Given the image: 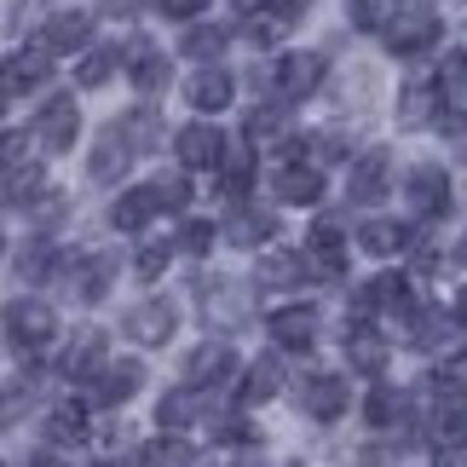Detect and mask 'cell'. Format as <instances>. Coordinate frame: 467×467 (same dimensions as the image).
<instances>
[{"instance_id":"cell-18","label":"cell","mask_w":467,"mask_h":467,"mask_svg":"<svg viewBox=\"0 0 467 467\" xmlns=\"http://www.w3.org/2000/svg\"><path fill=\"white\" fill-rule=\"evenodd\" d=\"M323 196H329V173H323V161H277L272 168V202L283 208H323Z\"/></svg>"},{"instance_id":"cell-48","label":"cell","mask_w":467,"mask_h":467,"mask_svg":"<svg viewBox=\"0 0 467 467\" xmlns=\"http://www.w3.org/2000/svg\"><path fill=\"white\" fill-rule=\"evenodd\" d=\"M427 467H467V433L439 439V444H433V462H427Z\"/></svg>"},{"instance_id":"cell-29","label":"cell","mask_w":467,"mask_h":467,"mask_svg":"<svg viewBox=\"0 0 467 467\" xmlns=\"http://www.w3.org/2000/svg\"><path fill=\"white\" fill-rule=\"evenodd\" d=\"M12 277L29 283V289L58 283V277H64V254H58L47 237H29V243H17V254H12Z\"/></svg>"},{"instance_id":"cell-2","label":"cell","mask_w":467,"mask_h":467,"mask_svg":"<svg viewBox=\"0 0 467 467\" xmlns=\"http://www.w3.org/2000/svg\"><path fill=\"white\" fill-rule=\"evenodd\" d=\"M439 41H444V17H439L433 0H404L399 17H392L387 35H381V47L392 58H427Z\"/></svg>"},{"instance_id":"cell-50","label":"cell","mask_w":467,"mask_h":467,"mask_svg":"<svg viewBox=\"0 0 467 467\" xmlns=\"http://www.w3.org/2000/svg\"><path fill=\"white\" fill-rule=\"evenodd\" d=\"M451 317H456V329H467V283L451 295Z\"/></svg>"},{"instance_id":"cell-35","label":"cell","mask_w":467,"mask_h":467,"mask_svg":"<svg viewBox=\"0 0 467 467\" xmlns=\"http://www.w3.org/2000/svg\"><path fill=\"white\" fill-rule=\"evenodd\" d=\"M399 128H433V121H444V110H439V81H404L399 87Z\"/></svg>"},{"instance_id":"cell-23","label":"cell","mask_w":467,"mask_h":467,"mask_svg":"<svg viewBox=\"0 0 467 467\" xmlns=\"http://www.w3.org/2000/svg\"><path fill=\"white\" fill-rule=\"evenodd\" d=\"M93 416H99V410L87 404V399H58L41 416V433H47L52 451H76V444L93 439Z\"/></svg>"},{"instance_id":"cell-51","label":"cell","mask_w":467,"mask_h":467,"mask_svg":"<svg viewBox=\"0 0 467 467\" xmlns=\"http://www.w3.org/2000/svg\"><path fill=\"white\" fill-rule=\"evenodd\" d=\"M231 6H237L243 17H260V12H272V6H277V0H231Z\"/></svg>"},{"instance_id":"cell-54","label":"cell","mask_w":467,"mask_h":467,"mask_svg":"<svg viewBox=\"0 0 467 467\" xmlns=\"http://www.w3.org/2000/svg\"><path fill=\"white\" fill-rule=\"evenodd\" d=\"M289 467H306V462H289Z\"/></svg>"},{"instance_id":"cell-37","label":"cell","mask_w":467,"mask_h":467,"mask_svg":"<svg viewBox=\"0 0 467 467\" xmlns=\"http://www.w3.org/2000/svg\"><path fill=\"white\" fill-rule=\"evenodd\" d=\"M150 191H156V202L168 220H191V202H196V179L185 168H168V173H156L150 179Z\"/></svg>"},{"instance_id":"cell-43","label":"cell","mask_w":467,"mask_h":467,"mask_svg":"<svg viewBox=\"0 0 467 467\" xmlns=\"http://www.w3.org/2000/svg\"><path fill=\"white\" fill-rule=\"evenodd\" d=\"M179 254H191V260H208L213 254V243H225V231L213 225V220H202V213H191V220H179Z\"/></svg>"},{"instance_id":"cell-21","label":"cell","mask_w":467,"mask_h":467,"mask_svg":"<svg viewBox=\"0 0 467 467\" xmlns=\"http://www.w3.org/2000/svg\"><path fill=\"white\" fill-rule=\"evenodd\" d=\"M358 416H364L369 433H399V427L416 421V399H410L404 387H392V381H375L364 392V404H358Z\"/></svg>"},{"instance_id":"cell-30","label":"cell","mask_w":467,"mask_h":467,"mask_svg":"<svg viewBox=\"0 0 467 467\" xmlns=\"http://www.w3.org/2000/svg\"><path fill=\"white\" fill-rule=\"evenodd\" d=\"M283 358H254V364H243V375H237V404L243 410H260V404H272V399H283Z\"/></svg>"},{"instance_id":"cell-9","label":"cell","mask_w":467,"mask_h":467,"mask_svg":"<svg viewBox=\"0 0 467 467\" xmlns=\"http://www.w3.org/2000/svg\"><path fill=\"white\" fill-rule=\"evenodd\" d=\"M416 220H399V213H364V220L352 225V248L364 260H410V248H416Z\"/></svg>"},{"instance_id":"cell-8","label":"cell","mask_w":467,"mask_h":467,"mask_svg":"<svg viewBox=\"0 0 467 467\" xmlns=\"http://www.w3.org/2000/svg\"><path fill=\"white\" fill-rule=\"evenodd\" d=\"M231 161V145H225V133H220V121L213 116H191L185 128L173 133V168H185V173H220Z\"/></svg>"},{"instance_id":"cell-28","label":"cell","mask_w":467,"mask_h":467,"mask_svg":"<svg viewBox=\"0 0 467 467\" xmlns=\"http://www.w3.org/2000/svg\"><path fill=\"white\" fill-rule=\"evenodd\" d=\"M116 76H128V47L93 41V47L76 58V93H104Z\"/></svg>"},{"instance_id":"cell-49","label":"cell","mask_w":467,"mask_h":467,"mask_svg":"<svg viewBox=\"0 0 467 467\" xmlns=\"http://www.w3.org/2000/svg\"><path fill=\"white\" fill-rule=\"evenodd\" d=\"M17 467H69V462H64V451H52V444H41V451H29V456L17 462Z\"/></svg>"},{"instance_id":"cell-19","label":"cell","mask_w":467,"mask_h":467,"mask_svg":"<svg viewBox=\"0 0 467 467\" xmlns=\"http://www.w3.org/2000/svg\"><path fill=\"white\" fill-rule=\"evenodd\" d=\"M220 231H225V248H243V254H265V248L277 243L283 220H277L272 208H260V202H243V208H225Z\"/></svg>"},{"instance_id":"cell-41","label":"cell","mask_w":467,"mask_h":467,"mask_svg":"<svg viewBox=\"0 0 467 467\" xmlns=\"http://www.w3.org/2000/svg\"><path fill=\"white\" fill-rule=\"evenodd\" d=\"M41 191H47V168H41V161H17V168H6V208L12 213H24Z\"/></svg>"},{"instance_id":"cell-20","label":"cell","mask_w":467,"mask_h":467,"mask_svg":"<svg viewBox=\"0 0 467 467\" xmlns=\"http://www.w3.org/2000/svg\"><path fill=\"white\" fill-rule=\"evenodd\" d=\"M104 364H110V335H104V329H76L58 347V375L76 381V387H87Z\"/></svg>"},{"instance_id":"cell-15","label":"cell","mask_w":467,"mask_h":467,"mask_svg":"<svg viewBox=\"0 0 467 467\" xmlns=\"http://www.w3.org/2000/svg\"><path fill=\"white\" fill-rule=\"evenodd\" d=\"M41 58H81L87 47H93V17H87L81 6H64V12H47L41 29H35L29 41Z\"/></svg>"},{"instance_id":"cell-39","label":"cell","mask_w":467,"mask_h":467,"mask_svg":"<svg viewBox=\"0 0 467 467\" xmlns=\"http://www.w3.org/2000/svg\"><path fill=\"white\" fill-rule=\"evenodd\" d=\"M173 260H179V243H161V237H139V248H133V277L145 283H161L173 272Z\"/></svg>"},{"instance_id":"cell-44","label":"cell","mask_w":467,"mask_h":467,"mask_svg":"<svg viewBox=\"0 0 467 467\" xmlns=\"http://www.w3.org/2000/svg\"><path fill=\"white\" fill-rule=\"evenodd\" d=\"M433 392H456L467 399V347H451L433 358Z\"/></svg>"},{"instance_id":"cell-27","label":"cell","mask_w":467,"mask_h":467,"mask_svg":"<svg viewBox=\"0 0 467 467\" xmlns=\"http://www.w3.org/2000/svg\"><path fill=\"white\" fill-rule=\"evenodd\" d=\"M133 161H139V150H133L116 128H104L99 145L87 150V179H93V185H121V179L133 173Z\"/></svg>"},{"instance_id":"cell-16","label":"cell","mask_w":467,"mask_h":467,"mask_svg":"<svg viewBox=\"0 0 467 467\" xmlns=\"http://www.w3.org/2000/svg\"><path fill=\"white\" fill-rule=\"evenodd\" d=\"M317 329H323V317H317L312 300H283V306L265 312V335H272V347L289 352V358H306L317 347Z\"/></svg>"},{"instance_id":"cell-53","label":"cell","mask_w":467,"mask_h":467,"mask_svg":"<svg viewBox=\"0 0 467 467\" xmlns=\"http://www.w3.org/2000/svg\"><path fill=\"white\" fill-rule=\"evenodd\" d=\"M93 467H121V462H116V456H99V462H93Z\"/></svg>"},{"instance_id":"cell-12","label":"cell","mask_w":467,"mask_h":467,"mask_svg":"<svg viewBox=\"0 0 467 467\" xmlns=\"http://www.w3.org/2000/svg\"><path fill=\"white\" fill-rule=\"evenodd\" d=\"M323 81H329V58L323 52H277L272 58V93L277 104H306L323 93Z\"/></svg>"},{"instance_id":"cell-3","label":"cell","mask_w":467,"mask_h":467,"mask_svg":"<svg viewBox=\"0 0 467 467\" xmlns=\"http://www.w3.org/2000/svg\"><path fill=\"white\" fill-rule=\"evenodd\" d=\"M116 277H121V260L110 248H81V254H64V289L76 306H104L116 295Z\"/></svg>"},{"instance_id":"cell-25","label":"cell","mask_w":467,"mask_h":467,"mask_svg":"<svg viewBox=\"0 0 467 467\" xmlns=\"http://www.w3.org/2000/svg\"><path fill=\"white\" fill-rule=\"evenodd\" d=\"M128 81H133V93H139V99L168 93V81H173L168 52H161L156 41H145V35H133V41H128Z\"/></svg>"},{"instance_id":"cell-1","label":"cell","mask_w":467,"mask_h":467,"mask_svg":"<svg viewBox=\"0 0 467 467\" xmlns=\"http://www.w3.org/2000/svg\"><path fill=\"white\" fill-rule=\"evenodd\" d=\"M399 191H404V208H410L416 225H439V220H451V208H456V179L433 156L410 161V168L399 173Z\"/></svg>"},{"instance_id":"cell-11","label":"cell","mask_w":467,"mask_h":467,"mask_svg":"<svg viewBox=\"0 0 467 467\" xmlns=\"http://www.w3.org/2000/svg\"><path fill=\"white\" fill-rule=\"evenodd\" d=\"M145 381H150V369H145V358H110V364H104L93 381L81 387V399L93 404V410H104V416H110V410H128L139 392H145Z\"/></svg>"},{"instance_id":"cell-24","label":"cell","mask_w":467,"mask_h":467,"mask_svg":"<svg viewBox=\"0 0 467 467\" xmlns=\"http://www.w3.org/2000/svg\"><path fill=\"white\" fill-rule=\"evenodd\" d=\"M306 277H312L306 248H283V243H272L260 254V265H254V283H260V289H272V295H295Z\"/></svg>"},{"instance_id":"cell-14","label":"cell","mask_w":467,"mask_h":467,"mask_svg":"<svg viewBox=\"0 0 467 467\" xmlns=\"http://www.w3.org/2000/svg\"><path fill=\"white\" fill-rule=\"evenodd\" d=\"M121 335L133 340L139 352H161L168 340L179 335V306L168 295H145V300H133L128 312H121Z\"/></svg>"},{"instance_id":"cell-45","label":"cell","mask_w":467,"mask_h":467,"mask_svg":"<svg viewBox=\"0 0 467 467\" xmlns=\"http://www.w3.org/2000/svg\"><path fill=\"white\" fill-rule=\"evenodd\" d=\"M404 0H347V12H352V29H364V35H387V24L399 17Z\"/></svg>"},{"instance_id":"cell-38","label":"cell","mask_w":467,"mask_h":467,"mask_svg":"<svg viewBox=\"0 0 467 467\" xmlns=\"http://www.w3.org/2000/svg\"><path fill=\"white\" fill-rule=\"evenodd\" d=\"M24 213H29V231H35V237H52V231H64V220L76 213V202H69V191L47 185V191L35 196V202H29Z\"/></svg>"},{"instance_id":"cell-32","label":"cell","mask_w":467,"mask_h":467,"mask_svg":"<svg viewBox=\"0 0 467 467\" xmlns=\"http://www.w3.org/2000/svg\"><path fill=\"white\" fill-rule=\"evenodd\" d=\"M433 81H439V110H444L439 128H467V52L444 58Z\"/></svg>"},{"instance_id":"cell-13","label":"cell","mask_w":467,"mask_h":467,"mask_svg":"<svg viewBox=\"0 0 467 467\" xmlns=\"http://www.w3.org/2000/svg\"><path fill=\"white\" fill-rule=\"evenodd\" d=\"M340 358H347V369H352V375L387 381L392 340L381 335V317H347V329H340Z\"/></svg>"},{"instance_id":"cell-33","label":"cell","mask_w":467,"mask_h":467,"mask_svg":"<svg viewBox=\"0 0 467 467\" xmlns=\"http://www.w3.org/2000/svg\"><path fill=\"white\" fill-rule=\"evenodd\" d=\"M196 421H202V392L196 387L179 381V387H168L156 399V433H191Z\"/></svg>"},{"instance_id":"cell-36","label":"cell","mask_w":467,"mask_h":467,"mask_svg":"<svg viewBox=\"0 0 467 467\" xmlns=\"http://www.w3.org/2000/svg\"><path fill=\"white\" fill-rule=\"evenodd\" d=\"M133 467H196V444L185 433H150L139 444Z\"/></svg>"},{"instance_id":"cell-6","label":"cell","mask_w":467,"mask_h":467,"mask_svg":"<svg viewBox=\"0 0 467 467\" xmlns=\"http://www.w3.org/2000/svg\"><path fill=\"white\" fill-rule=\"evenodd\" d=\"M29 139L41 156H69L81 139V110H76V87L69 93H47L35 104V121H29Z\"/></svg>"},{"instance_id":"cell-46","label":"cell","mask_w":467,"mask_h":467,"mask_svg":"<svg viewBox=\"0 0 467 467\" xmlns=\"http://www.w3.org/2000/svg\"><path fill=\"white\" fill-rule=\"evenodd\" d=\"M312 161H323V168H335V161H352V133H347V128H323V133H312Z\"/></svg>"},{"instance_id":"cell-40","label":"cell","mask_w":467,"mask_h":467,"mask_svg":"<svg viewBox=\"0 0 467 467\" xmlns=\"http://www.w3.org/2000/svg\"><path fill=\"white\" fill-rule=\"evenodd\" d=\"M47 58H41V52H12V58H6V104H17V99H24V93H35V87H41L47 81Z\"/></svg>"},{"instance_id":"cell-26","label":"cell","mask_w":467,"mask_h":467,"mask_svg":"<svg viewBox=\"0 0 467 467\" xmlns=\"http://www.w3.org/2000/svg\"><path fill=\"white\" fill-rule=\"evenodd\" d=\"M185 99H191L196 116H220V110H231V104H237V76H231L225 64H196Z\"/></svg>"},{"instance_id":"cell-34","label":"cell","mask_w":467,"mask_h":467,"mask_svg":"<svg viewBox=\"0 0 467 467\" xmlns=\"http://www.w3.org/2000/svg\"><path fill=\"white\" fill-rule=\"evenodd\" d=\"M110 128H116L121 139H128V145H133L139 156H150V150L161 145V139H168V128H161V110H156L150 99H139L133 110H121V116L110 121Z\"/></svg>"},{"instance_id":"cell-22","label":"cell","mask_w":467,"mask_h":467,"mask_svg":"<svg viewBox=\"0 0 467 467\" xmlns=\"http://www.w3.org/2000/svg\"><path fill=\"white\" fill-rule=\"evenodd\" d=\"M104 220H110V231H121V237H145L161 220V202H156L150 185H121L110 196V208H104Z\"/></svg>"},{"instance_id":"cell-17","label":"cell","mask_w":467,"mask_h":467,"mask_svg":"<svg viewBox=\"0 0 467 467\" xmlns=\"http://www.w3.org/2000/svg\"><path fill=\"white\" fill-rule=\"evenodd\" d=\"M185 387H196V392H213V387H231L243 375V358H237V347L231 340H196V347L185 352Z\"/></svg>"},{"instance_id":"cell-42","label":"cell","mask_w":467,"mask_h":467,"mask_svg":"<svg viewBox=\"0 0 467 467\" xmlns=\"http://www.w3.org/2000/svg\"><path fill=\"white\" fill-rule=\"evenodd\" d=\"M225 47H231V29H220V24H191L185 41H179V52H185L191 64H220Z\"/></svg>"},{"instance_id":"cell-47","label":"cell","mask_w":467,"mask_h":467,"mask_svg":"<svg viewBox=\"0 0 467 467\" xmlns=\"http://www.w3.org/2000/svg\"><path fill=\"white\" fill-rule=\"evenodd\" d=\"M208 6H213V0H156V12L173 17V24H202Z\"/></svg>"},{"instance_id":"cell-10","label":"cell","mask_w":467,"mask_h":467,"mask_svg":"<svg viewBox=\"0 0 467 467\" xmlns=\"http://www.w3.org/2000/svg\"><path fill=\"white\" fill-rule=\"evenodd\" d=\"M392 185H399V161H392V150L381 145H369V150H358L347 161V202L352 208H381Z\"/></svg>"},{"instance_id":"cell-7","label":"cell","mask_w":467,"mask_h":467,"mask_svg":"<svg viewBox=\"0 0 467 467\" xmlns=\"http://www.w3.org/2000/svg\"><path fill=\"white\" fill-rule=\"evenodd\" d=\"M295 410L306 421H317V427H335L352 410V381L340 369H306L295 381Z\"/></svg>"},{"instance_id":"cell-4","label":"cell","mask_w":467,"mask_h":467,"mask_svg":"<svg viewBox=\"0 0 467 467\" xmlns=\"http://www.w3.org/2000/svg\"><path fill=\"white\" fill-rule=\"evenodd\" d=\"M306 260H312V277L317 283H347V272H352V231L335 220V213H317V220L306 225Z\"/></svg>"},{"instance_id":"cell-52","label":"cell","mask_w":467,"mask_h":467,"mask_svg":"<svg viewBox=\"0 0 467 467\" xmlns=\"http://www.w3.org/2000/svg\"><path fill=\"white\" fill-rule=\"evenodd\" d=\"M456 265L467 272V231H462V243H456Z\"/></svg>"},{"instance_id":"cell-5","label":"cell","mask_w":467,"mask_h":467,"mask_svg":"<svg viewBox=\"0 0 467 467\" xmlns=\"http://www.w3.org/2000/svg\"><path fill=\"white\" fill-rule=\"evenodd\" d=\"M6 340H12L17 358H41L58 340V312L41 295H12L6 300Z\"/></svg>"},{"instance_id":"cell-31","label":"cell","mask_w":467,"mask_h":467,"mask_svg":"<svg viewBox=\"0 0 467 467\" xmlns=\"http://www.w3.org/2000/svg\"><path fill=\"white\" fill-rule=\"evenodd\" d=\"M254 185H260V161H254V150H231V161L213 173V196H220L225 208L254 202Z\"/></svg>"}]
</instances>
